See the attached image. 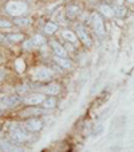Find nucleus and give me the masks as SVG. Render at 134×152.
I'll return each mask as SVG.
<instances>
[{"instance_id":"412c9836","label":"nucleus","mask_w":134,"mask_h":152,"mask_svg":"<svg viewBox=\"0 0 134 152\" xmlns=\"http://www.w3.org/2000/svg\"><path fill=\"white\" fill-rule=\"evenodd\" d=\"M31 40L34 42V45H36V46H40V45H44V43H46V39H44L43 35H40V34H35Z\"/></svg>"},{"instance_id":"b1692460","label":"nucleus","mask_w":134,"mask_h":152,"mask_svg":"<svg viewBox=\"0 0 134 152\" xmlns=\"http://www.w3.org/2000/svg\"><path fill=\"white\" fill-rule=\"evenodd\" d=\"M12 26L11 22L8 20H4V19H0V28H9Z\"/></svg>"},{"instance_id":"a878e982","label":"nucleus","mask_w":134,"mask_h":152,"mask_svg":"<svg viewBox=\"0 0 134 152\" xmlns=\"http://www.w3.org/2000/svg\"><path fill=\"white\" fill-rule=\"evenodd\" d=\"M1 109H6V105H4L3 101H0V110H1Z\"/></svg>"},{"instance_id":"f3484780","label":"nucleus","mask_w":134,"mask_h":152,"mask_svg":"<svg viewBox=\"0 0 134 152\" xmlns=\"http://www.w3.org/2000/svg\"><path fill=\"white\" fill-rule=\"evenodd\" d=\"M47 110L49 109H38V108H28L27 110H24V112H22V116H32V115H44V113H47Z\"/></svg>"},{"instance_id":"aec40b11","label":"nucleus","mask_w":134,"mask_h":152,"mask_svg":"<svg viewBox=\"0 0 134 152\" xmlns=\"http://www.w3.org/2000/svg\"><path fill=\"white\" fill-rule=\"evenodd\" d=\"M7 40H9L11 43H17L23 40V35L22 34H9L7 35Z\"/></svg>"},{"instance_id":"423d86ee","label":"nucleus","mask_w":134,"mask_h":152,"mask_svg":"<svg viewBox=\"0 0 134 152\" xmlns=\"http://www.w3.org/2000/svg\"><path fill=\"white\" fill-rule=\"evenodd\" d=\"M44 100H46V98H44L43 93H32V94L27 96L23 101L27 105H39V104H42Z\"/></svg>"},{"instance_id":"6ab92c4d","label":"nucleus","mask_w":134,"mask_h":152,"mask_svg":"<svg viewBox=\"0 0 134 152\" xmlns=\"http://www.w3.org/2000/svg\"><path fill=\"white\" fill-rule=\"evenodd\" d=\"M14 24H16V26H19V27H26L30 24V19L28 18H20V16L15 18Z\"/></svg>"},{"instance_id":"9d476101","label":"nucleus","mask_w":134,"mask_h":152,"mask_svg":"<svg viewBox=\"0 0 134 152\" xmlns=\"http://www.w3.org/2000/svg\"><path fill=\"white\" fill-rule=\"evenodd\" d=\"M1 101L4 102L6 108H15L16 105H19V104L22 102V98H20L19 96H7V97H4Z\"/></svg>"},{"instance_id":"393cba45","label":"nucleus","mask_w":134,"mask_h":152,"mask_svg":"<svg viewBox=\"0 0 134 152\" xmlns=\"http://www.w3.org/2000/svg\"><path fill=\"white\" fill-rule=\"evenodd\" d=\"M4 77H6V72L3 69H0V81H3Z\"/></svg>"},{"instance_id":"1a4fd4ad","label":"nucleus","mask_w":134,"mask_h":152,"mask_svg":"<svg viewBox=\"0 0 134 152\" xmlns=\"http://www.w3.org/2000/svg\"><path fill=\"white\" fill-rule=\"evenodd\" d=\"M50 46H51L52 51H54V54L56 55V57L67 58V51H66L64 47H63L62 45H59L56 40H51V42H50Z\"/></svg>"},{"instance_id":"5701e85b","label":"nucleus","mask_w":134,"mask_h":152,"mask_svg":"<svg viewBox=\"0 0 134 152\" xmlns=\"http://www.w3.org/2000/svg\"><path fill=\"white\" fill-rule=\"evenodd\" d=\"M24 69H26V65H24V61L23 59H17L16 61V70L19 73L24 72Z\"/></svg>"},{"instance_id":"dca6fc26","label":"nucleus","mask_w":134,"mask_h":152,"mask_svg":"<svg viewBox=\"0 0 134 152\" xmlns=\"http://www.w3.org/2000/svg\"><path fill=\"white\" fill-rule=\"evenodd\" d=\"M58 28H59V26H58L56 23H54V22H47V23L44 24V27H43V32L46 35H52L54 32L58 31Z\"/></svg>"},{"instance_id":"2eb2a0df","label":"nucleus","mask_w":134,"mask_h":152,"mask_svg":"<svg viewBox=\"0 0 134 152\" xmlns=\"http://www.w3.org/2000/svg\"><path fill=\"white\" fill-rule=\"evenodd\" d=\"M98 10L101 11V14L102 15H105L106 18H113L115 15V12H114V10L111 8L110 6H107V4H99V7H98Z\"/></svg>"},{"instance_id":"9b49d317","label":"nucleus","mask_w":134,"mask_h":152,"mask_svg":"<svg viewBox=\"0 0 134 152\" xmlns=\"http://www.w3.org/2000/svg\"><path fill=\"white\" fill-rule=\"evenodd\" d=\"M43 93H46V94H50V96H55L60 92V85L56 82H52V83H49L46 85L44 88L42 89Z\"/></svg>"},{"instance_id":"ddd939ff","label":"nucleus","mask_w":134,"mask_h":152,"mask_svg":"<svg viewBox=\"0 0 134 152\" xmlns=\"http://www.w3.org/2000/svg\"><path fill=\"white\" fill-rule=\"evenodd\" d=\"M80 14V8L78 6H69L66 8V16L69 18V19H75L78 15Z\"/></svg>"},{"instance_id":"20e7f679","label":"nucleus","mask_w":134,"mask_h":152,"mask_svg":"<svg viewBox=\"0 0 134 152\" xmlns=\"http://www.w3.org/2000/svg\"><path fill=\"white\" fill-rule=\"evenodd\" d=\"M9 135H11V137L14 139V140L16 141H27L31 139V135H30V132L27 131L26 128L22 129V128H12L11 131H9Z\"/></svg>"},{"instance_id":"6e6552de","label":"nucleus","mask_w":134,"mask_h":152,"mask_svg":"<svg viewBox=\"0 0 134 152\" xmlns=\"http://www.w3.org/2000/svg\"><path fill=\"white\" fill-rule=\"evenodd\" d=\"M0 148L3 149V152H24V149L20 145L11 143V141H1L0 143Z\"/></svg>"},{"instance_id":"a211bd4d","label":"nucleus","mask_w":134,"mask_h":152,"mask_svg":"<svg viewBox=\"0 0 134 152\" xmlns=\"http://www.w3.org/2000/svg\"><path fill=\"white\" fill-rule=\"evenodd\" d=\"M43 108H46V109H54L55 106H56V100L55 97H49L42 102Z\"/></svg>"},{"instance_id":"bb28decb","label":"nucleus","mask_w":134,"mask_h":152,"mask_svg":"<svg viewBox=\"0 0 134 152\" xmlns=\"http://www.w3.org/2000/svg\"><path fill=\"white\" fill-rule=\"evenodd\" d=\"M0 133H1V131H0Z\"/></svg>"},{"instance_id":"39448f33","label":"nucleus","mask_w":134,"mask_h":152,"mask_svg":"<svg viewBox=\"0 0 134 152\" xmlns=\"http://www.w3.org/2000/svg\"><path fill=\"white\" fill-rule=\"evenodd\" d=\"M24 128L28 131V132H39L40 129L43 128V123L39 118H28V120L24 123Z\"/></svg>"},{"instance_id":"0eeeda50","label":"nucleus","mask_w":134,"mask_h":152,"mask_svg":"<svg viewBox=\"0 0 134 152\" xmlns=\"http://www.w3.org/2000/svg\"><path fill=\"white\" fill-rule=\"evenodd\" d=\"M77 35H78V38L82 40V43L85 46H87V47L91 46V43H93L91 38L88 37V34L86 32V30L83 28L82 26H77Z\"/></svg>"},{"instance_id":"4be33fe9","label":"nucleus","mask_w":134,"mask_h":152,"mask_svg":"<svg viewBox=\"0 0 134 152\" xmlns=\"http://www.w3.org/2000/svg\"><path fill=\"white\" fill-rule=\"evenodd\" d=\"M114 12L118 18H123V16H126V14H127V10H126V7H123V6H117L114 8Z\"/></svg>"},{"instance_id":"f03ea898","label":"nucleus","mask_w":134,"mask_h":152,"mask_svg":"<svg viewBox=\"0 0 134 152\" xmlns=\"http://www.w3.org/2000/svg\"><path fill=\"white\" fill-rule=\"evenodd\" d=\"M54 72L47 66H38L31 70V78L35 81H49L52 78Z\"/></svg>"},{"instance_id":"f8f14e48","label":"nucleus","mask_w":134,"mask_h":152,"mask_svg":"<svg viewBox=\"0 0 134 152\" xmlns=\"http://www.w3.org/2000/svg\"><path fill=\"white\" fill-rule=\"evenodd\" d=\"M62 38L64 40H67V42H70V43H74V45L78 42V35L75 34L74 31H71V30H63Z\"/></svg>"},{"instance_id":"f257e3e1","label":"nucleus","mask_w":134,"mask_h":152,"mask_svg":"<svg viewBox=\"0 0 134 152\" xmlns=\"http://www.w3.org/2000/svg\"><path fill=\"white\" fill-rule=\"evenodd\" d=\"M27 10H28V6L22 0H9L6 4L7 14L14 18H19L22 15H24L27 12Z\"/></svg>"},{"instance_id":"4468645a","label":"nucleus","mask_w":134,"mask_h":152,"mask_svg":"<svg viewBox=\"0 0 134 152\" xmlns=\"http://www.w3.org/2000/svg\"><path fill=\"white\" fill-rule=\"evenodd\" d=\"M54 61L60 67H63V69H71L72 67V62L69 59V58H62V57H56V55H55Z\"/></svg>"},{"instance_id":"7ed1b4c3","label":"nucleus","mask_w":134,"mask_h":152,"mask_svg":"<svg viewBox=\"0 0 134 152\" xmlns=\"http://www.w3.org/2000/svg\"><path fill=\"white\" fill-rule=\"evenodd\" d=\"M91 23H93V27H94L95 34H97L99 38L105 37V32H106L105 31V24H103L102 18H101L97 12H94V14L91 15Z\"/></svg>"}]
</instances>
